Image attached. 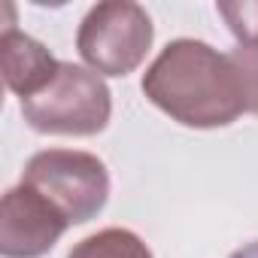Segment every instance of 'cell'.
Returning a JSON list of instances; mask_svg holds the SVG:
<instances>
[{"mask_svg":"<svg viewBox=\"0 0 258 258\" xmlns=\"http://www.w3.org/2000/svg\"><path fill=\"white\" fill-rule=\"evenodd\" d=\"M152 106L185 127H225L246 112L243 88L228 55L204 40H173L143 73Z\"/></svg>","mask_w":258,"mask_h":258,"instance_id":"6da1fadb","label":"cell"},{"mask_svg":"<svg viewBox=\"0 0 258 258\" xmlns=\"http://www.w3.org/2000/svg\"><path fill=\"white\" fill-rule=\"evenodd\" d=\"M22 115L37 134L94 137L109 124L112 94L97 73L61 61L55 79L40 94L22 100Z\"/></svg>","mask_w":258,"mask_h":258,"instance_id":"7a4b0ae2","label":"cell"},{"mask_svg":"<svg viewBox=\"0 0 258 258\" xmlns=\"http://www.w3.org/2000/svg\"><path fill=\"white\" fill-rule=\"evenodd\" d=\"M22 185L43 195L67 225L91 222L109 198L106 164L91 152L76 149H46L37 152L22 173Z\"/></svg>","mask_w":258,"mask_h":258,"instance_id":"3957f363","label":"cell"},{"mask_svg":"<svg viewBox=\"0 0 258 258\" xmlns=\"http://www.w3.org/2000/svg\"><path fill=\"white\" fill-rule=\"evenodd\" d=\"M155 28L149 13L131 0H103L79 25L76 49L97 76H127L149 55Z\"/></svg>","mask_w":258,"mask_h":258,"instance_id":"277c9868","label":"cell"},{"mask_svg":"<svg viewBox=\"0 0 258 258\" xmlns=\"http://www.w3.org/2000/svg\"><path fill=\"white\" fill-rule=\"evenodd\" d=\"M67 219L34 188L16 185L0 201V255L43 258L67 231Z\"/></svg>","mask_w":258,"mask_h":258,"instance_id":"5b68a950","label":"cell"},{"mask_svg":"<svg viewBox=\"0 0 258 258\" xmlns=\"http://www.w3.org/2000/svg\"><path fill=\"white\" fill-rule=\"evenodd\" d=\"M58 67L61 61H55V55L40 40L7 25L4 37H0V70H4V82L13 94H19L22 100L40 94L55 79Z\"/></svg>","mask_w":258,"mask_h":258,"instance_id":"8992f818","label":"cell"},{"mask_svg":"<svg viewBox=\"0 0 258 258\" xmlns=\"http://www.w3.org/2000/svg\"><path fill=\"white\" fill-rule=\"evenodd\" d=\"M67 258H152V249L127 228H103L79 240Z\"/></svg>","mask_w":258,"mask_h":258,"instance_id":"52a82bcc","label":"cell"},{"mask_svg":"<svg viewBox=\"0 0 258 258\" xmlns=\"http://www.w3.org/2000/svg\"><path fill=\"white\" fill-rule=\"evenodd\" d=\"M216 10L240 46H258V0H222Z\"/></svg>","mask_w":258,"mask_h":258,"instance_id":"ba28073f","label":"cell"},{"mask_svg":"<svg viewBox=\"0 0 258 258\" xmlns=\"http://www.w3.org/2000/svg\"><path fill=\"white\" fill-rule=\"evenodd\" d=\"M228 58H231V64L237 70L246 112H255L258 115V46H240Z\"/></svg>","mask_w":258,"mask_h":258,"instance_id":"9c48e42d","label":"cell"},{"mask_svg":"<svg viewBox=\"0 0 258 258\" xmlns=\"http://www.w3.org/2000/svg\"><path fill=\"white\" fill-rule=\"evenodd\" d=\"M228 258H258V240H252V243L240 246V249H237V252H231Z\"/></svg>","mask_w":258,"mask_h":258,"instance_id":"30bf717a","label":"cell"}]
</instances>
